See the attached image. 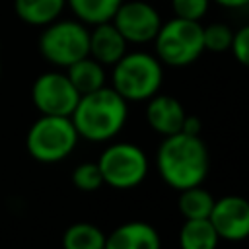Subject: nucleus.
I'll return each instance as SVG.
<instances>
[{
    "label": "nucleus",
    "instance_id": "1",
    "mask_svg": "<svg viewBox=\"0 0 249 249\" xmlns=\"http://www.w3.org/2000/svg\"><path fill=\"white\" fill-rule=\"evenodd\" d=\"M158 171L161 179L177 189L202 185L208 173V150L200 136L175 132L165 136L158 150Z\"/></svg>",
    "mask_w": 249,
    "mask_h": 249
},
{
    "label": "nucleus",
    "instance_id": "2",
    "mask_svg": "<svg viewBox=\"0 0 249 249\" xmlns=\"http://www.w3.org/2000/svg\"><path fill=\"white\" fill-rule=\"evenodd\" d=\"M126 103V99L107 86L80 95L70 115L78 136L91 142H103L117 136L128 117Z\"/></svg>",
    "mask_w": 249,
    "mask_h": 249
},
{
    "label": "nucleus",
    "instance_id": "3",
    "mask_svg": "<svg viewBox=\"0 0 249 249\" xmlns=\"http://www.w3.org/2000/svg\"><path fill=\"white\" fill-rule=\"evenodd\" d=\"M113 89L126 101H146L156 95L163 82V68L156 54L134 51L124 53L113 64Z\"/></svg>",
    "mask_w": 249,
    "mask_h": 249
},
{
    "label": "nucleus",
    "instance_id": "4",
    "mask_svg": "<svg viewBox=\"0 0 249 249\" xmlns=\"http://www.w3.org/2000/svg\"><path fill=\"white\" fill-rule=\"evenodd\" d=\"M154 45L161 64L173 68L189 66L204 53L202 23L173 16L171 19L161 21Z\"/></svg>",
    "mask_w": 249,
    "mask_h": 249
},
{
    "label": "nucleus",
    "instance_id": "5",
    "mask_svg": "<svg viewBox=\"0 0 249 249\" xmlns=\"http://www.w3.org/2000/svg\"><path fill=\"white\" fill-rule=\"evenodd\" d=\"M78 138V130L70 117L41 115L29 126L25 146L33 160L43 163H56L72 154Z\"/></svg>",
    "mask_w": 249,
    "mask_h": 249
},
{
    "label": "nucleus",
    "instance_id": "6",
    "mask_svg": "<svg viewBox=\"0 0 249 249\" xmlns=\"http://www.w3.org/2000/svg\"><path fill=\"white\" fill-rule=\"evenodd\" d=\"M39 53L54 66L68 68L89 54V29L80 19H54L43 27Z\"/></svg>",
    "mask_w": 249,
    "mask_h": 249
},
{
    "label": "nucleus",
    "instance_id": "7",
    "mask_svg": "<svg viewBox=\"0 0 249 249\" xmlns=\"http://www.w3.org/2000/svg\"><path fill=\"white\" fill-rule=\"evenodd\" d=\"M97 165L103 185L113 189H132L140 185L148 173V158L144 150L130 142H117L105 148Z\"/></svg>",
    "mask_w": 249,
    "mask_h": 249
},
{
    "label": "nucleus",
    "instance_id": "8",
    "mask_svg": "<svg viewBox=\"0 0 249 249\" xmlns=\"http://www.w3.org/2000/svg\"><path fill=\"white\" fill-rule=\"evenodd\" d=\"M80 93L62 72H45L31 86V101L41 115L70 117Z\"/></svg>",
    "mask_w": 249,
    "mask_h": 249
},
{
    "label": "nucleus",
    "instance_id": "9",
    "mask_svg": "<svg viewBox=\"0 0 249 249\" xmlns=\"http://www.w3.org/2000/svg\"><path fill=\"white\" fill-rule=\"evenodd\" d=\"M111 21L121 31L124 41L132 45L154 41L161 27L160 12L144 0H123Z\"/></svg>",
    "mask_w": 249,
    "mask_h": 249
},
{
    "label": "nucleus",
    "instance_id": "10",
    "mask_svg": "<svg viewBox=\"0 0 249 249\" xmlns=\"http://www.w3.org/2000/svg\"><path fill=\"white\" fill-rule=\"evenodd\" d=\"M220 239L241 241L249 237V200L237 195H226L214 200L208 216Z\"/></svg>",
    "mask_w": 249,
    "mask_h": 249
},
{
    "label": "nucleus",
    "instance_id": "11",
    "mask_svg": "<svg viewBox=\"0 0 249 249\" xmlns=\"http://www.w3.org/2000/svg\"><path fill=\"white\" fill-rule=\"evenodd\" d=\"M187 113H185V107L181 105L179 99L171 97V95H152L148 99V107H146V121L148 124L163 134V136H169V134H175V132H181V126H183V121H185Z\"/></svg>",
    "mask_w": 249,
    "mask_h": 249
},
{
    "label": "nucleus",
    "instance_id": "12",
    "mask_svg": "<svg viewBox=\"0 0 249 249\" xmlns=\"http://www.w3.org/2000/svg\"><path fill=\"white\" fill-rule=\"evenodd\" d=\"M103 249H161L160 233L148 222H126L105 235Z\"/></svg>",
    "mask_w": 249,
    "mask_h": 249
},
{
    "label": "nucleus",
    "instance_id": "13",
    "mask_svg": "<svg viewBox=\"0 0 249 249\" xmlns=\"http://www.w3.org/2000/svg\"><path fill=\"white\" fill-rule=\"evenodd\" d=\"M89 29V56L103 66H113L126 53V41L113 21H103L91 25Z\"/></svg>",
    "mask_w": 249,
    "mask_h": 249
},
{
    "label": "nucleus",
    "instance_id": "14",
    "mask_svg": "<svg viewBox=\"0 0 249 249\" xmlns=\"http://www.w3.org/2000/svg\"><path fill=\"white\" fill-rule=\"evenodd\" d=\"M64 8L66 0H14L16 16L33 27H45L58 19Z\"/></svg>",
    "mask_w": 249,
    "mask_h": 249
},
{
    "label": "nucleus",
    "instance_id": "15",
    "mask_svg": "<svg viewBox=\"0 0 249 249\" xmlns=\"http://www.w3.org/2000/svg\"><path fill=\"white\" fill-rule=\"evenodd\" d=\"M66 76L80 95L95 91L105 86V68L101 62H97L89 54L70 64L66 68Z\"/></svg>",
    "mask_w": 249,
    "mask_h": 249
},
{
    "label": "nucleus",
    "instance_id": "16",
    "mask_svg": "<svg viewBox=\"0 0 249 249\" xmlns=\"http://www.w3.org/2000/svg\"><path fill=\"white\" fill-rule=\"evenodd\" d=\"M220 237L208 218L185 220L179 230V247L181 249H216Z\"/></svg>",
    "mask_w": 249,
    "mask_h": 249
},
{
    "label": "nucleus",
    "instance_id": "17",
    "mask_svg": "<svg viewBox=\"0 0 249 249\" xmlns=\"http://www.w3.org/2000/svg\"><path fill=\"white\" fill-rule=\"evenodd\" d=\"M121 2L123 0H66V6L82 23L97 25L103 21H111Z\"/></svg>",
    "mask_w": 249,
    "mask_h": 249
},
{
    "label": "nucleus",
    "instance_id": "18",
    "mask_svg": "<svg viewBox=\"0 0 249 249\" xmlns=\"http://www.w3.org/2000/svg\"><path fill=\"white\" fill-rule=\"evenodd\" d=\"M64 249H103L105 233L88 222H76L62 233Z\"/></svg>",
    "mask_w": 249,
    "mask_h": 249
},
{
    "label": "nucleus",
    "instance_id": "19",
    "mask_svg": "<svg viewBox=\"0 0 249 249\" xmlns=\"http://www.w3.org/2000/svg\"><path fill=\"white\" fill-rule=\"evenodd\" d=\"M214 206V196L202 189L200 185L189 187L181 191L179 196V210L185 216V220H198V218H208Z\"/></svg>",
    "mask_w": 249,
    "mask_h": 249
},
{
    "label": "nucleus",
    "instance_id": "20",
    "mask_svg": "<svg viewBox=\"0 0 249 249\" xmlns=\"http://www.w3.org/2000/svg\"><path fill=\"white\" fill-rule=\"evenodd\" d=\"M233 39V29L228 23H208L202 25V41H204V51H212V53H224L230 51Z\"/></svg>",
    "mask_w": 249,
    "mask_h": 249
},
{
    "label": "nucleus",
    "instance_id": "21",
    "mask_svg": "<svg viewBox=\"0 0 249 249\" xmlns=\"http://www.w3.org/2000/svg\"><path fill=\"white\" fill-rule=\"evenodd\" d=\"M72 183L78 191H84V193H91V191H97L101 185H103V177H101V171H99V165L97 161H86V163H80L74 167L72 171Z\"/></svg>",
    "mask_w": 249,
    "mask_h": 249
},
{
    "label": "nucleus",
    "instance_id": "22",
    "mask_svg": "<svg viewBox=\"0 0 249 249\" xmlns=\"http://www.w3.org/2000/svg\"><path fill=\"white\" fill-rule=\"evenodd\" d=\"M210 0H171V8L173 14L177 18H185V19H193V21H200L210 8Z\"/></svg>",
    "mask_w": 249,
    "mask_h": 249
},
{
    "label": "nucleus",
    "instance_id": "23",
    "mask_svg": "<svg viewBox=\"0 0 249 249\" xmlns=\"http://www.w3.org/2000/svg\"><path fill=\"white\" fill-rule=\"evenodd\" d=\"M230 51L233 53V56L239 64L249 68V25H243L237 31H233Z\"/></svg>",
    "mask_w": 249,
    "mask_h": 249
},
{
    "label": "nucleus",
    "instance_id": "24",
    "mask_svg": "<svg viewBox=\"0 0 249 249\" xmlns=\"http://www.w3.org/2000/svg\"><path fill=\"white\" fill-rule=\"evenodd\" d=\"M200 130H202V123H200V119L195 117V115H187L185 121H183L181 132H187V134H193V136H200Z\"/></svg>",
    "mask_w": 249,
    "mask_h": 249
},
{
    "label": "nucleus",
    "instance_id": "25",
    "mask_svg": "<svg viewBox=\"0 0 249 249\" xmlns=\"http://www.w3.org/2000/svg\"><path fill=\"white\" fill-rule=\"evenodd\" d=\"M210 2H216L218 6H222V8H245V6H249V0H210Z\"/></svg>",
    "mask_w": 249,
    "mask_h": 249
},
{
    "label": "nucleus",
    "instance_id": "26",
    "mask_svg": "<svg viewBox=\"0 0 249 249\" xmlns=\"http://www.w3.org/2000/svg\"><path fill=\"white\" fill-rule=\"evenodd\" d=\"M0 76H2V62H0Z\"/></svg>",
    "mask_w": 249,
    "mask_h": 249
}]
</instances>
